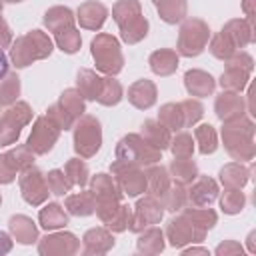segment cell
Wrapping results in <instances>:
<instances>
[{
    "instance_id": "6da1fadb",
    "label": "cell",
    "mask_w": 256,
    "mask_h": 256,
    "mask_svg": "<svg viewBox=\"0 0 256 256\" xmlns=\"http://www.w3.org/2000/svg\"><path fill=\"white\" fill-rule=\"evenodd\" d=\"M114 20L118 22L122 30V40L128 44H136L146 36L148 30V20L140 12V2L138 0H120L114 10H112Z\"/></svg>"
},
{
    "instance_id": "7a4b0ae2",
    "label": "cell",
    "mask_w": 256,
    "mask_h": 256,
    "mask_svg": "<svg viewBox=\"0 0 256 256\" xmlns=\"http://www.w3.org/2000/svg\"><path fill=\"white\" fill-rule=\"evenodd\" d=\"M52 52V40L42 30H32L20 36L12 46V62L16 68H24L34 60L46 58Z\"/></svg>"
},
{
    "instance_id": "3957f363",
    "label": "cell",
    "mask_w": 256,
    "mask_h": 256,
    "mask_svg": "<svg viewBox=\"0 0 256 256\" xmlns=\"http://www.w3.org/2000/svg\"><path fill=\"white\" fill-rule=\"evenodd\" d=\"M222 138L226 144V150L236 158V160H248L252 158V122L240 118L228 120L224 130H222Z\"/></svg>"
},
{
    "instance_id": "277c9868",
    "label": "cell",
    "mask_w": 256,
    "mask_h": 256,
    "mask_svg": "<svg viewBox=\"0 0 256 256\" xmlns=\"http://www.w3.org/2000/svg\"><path fill=\"white\" fill-rule=\"evenodd\" d=\"M116 160L136 164V166H148L160 160V150L150 146L142 136L138 134H128L124 136L118 146H116Z\"/></svg>"
},
{
    "instance_id": "5b68a950",
    "label": "cell",
    "mask_w": 256,
    "mask_h": 256,
    "mask_svg": "<svg viewBox=\"0 0 256 256\" xmlns=\"http://www.w3.org/2000/svg\"><path fill=\"white\" fill-rule=\"evenodd\" d=\"M92 56H94L96 68L106 74H118L122 70L124 58H122L118 40L110 34H98L92 40Z\"/></svg>"
},
{
    "instance_id": "8992f818",
    "label": "cell",
    "mask_w": 256,
    "mask_h": 256,
    "mask_svg": "<svg viewBox=\"0 0 256 256\" xmlns=\"http://www.w3.org/2000/svg\"><path fill=\"white\" fill-rule=\"evenodd\" d=\"M82 114H84V98H82V94L78 90L62 92L60 100L48 110V118L60 130H68Z\"/></svg>"
},
{
    "instance_id": "52a82bcc",
    "label": "cell",
    "mask_w": 256,
    "mask_h": 256,
    "mask_svg": "<svg viewBox=\"0 0 256 256\" xmlns=\"http://www.w3.org/2000/svg\"><path fill=\"white\" fill-rule=\"evenodd\" d=\"M102 142L100 122L94 116H80L74 126V150L82 158H90L98 152Z\"/></svg>"
},
{
    "instance_id": "ba28073f",
    "label": "cell",
    "mask_w": 256,
    "mask_h": 256,
    "mask_svg": "<svg viewBox=\"0 0 256 256\" xmlns=\"http://www.w3.org/2000/svg\"><path fill=\"white\" fill-rule=\"evenodd\" d=\"M210 30L202 20H186L180 28V40H178V52L182 56H196L204 50L208 42Z\"/></svg>"
},
{
    "instance_id": "9c48e42d",
    "label": "cell",
    "mask_w": 256,
    "mask_h": 256,
    "mask_svg": "<svg viewBox=\"0 0 256 256\" xmlns=\"http://www.w3.org/2000/svg\"><path fill=\"white\" fill-rule=\"evenodd\" d=\"M30 118H32V110L26 102H18L10 110H6V114L0 120V146L12 144L20 136L22 126L30 122Z\"/></svg>"
},
{
    "instance_id": "30bf717a",
    "label": "cell",
    "mask_w": 256,
    "mask_h": 256,
    "mask_svg": "<svg viewBox=\"0 0 256 256\" xmlns=\"http://www.w3.org/2000/svg\"><path fill=\"white\" fill-rule=\"evenodd\" d=\"M58 134H60V128L48 116H40L34 122L32 134L26 146L30 148L32 154H46L48 150H52L54 142L58 140Z\"/></svg>"
},
{
    "instance_id": "8fae6325",
    "label": "cell",
    "mask_w": 256,
    "mask_h": 256,
    "mask_svg": "<svg viewBox=\"0 0 256 256\" xmlns=\"http://www.w3.org/2000/svg\"><path fill=\"white\" fill-rule=\"evenodd\" d=\"M20 190H22V196L28 204H40L44 202V198L48 196V182L44 178V174L32 166L24 168L22 176H20Z\"/></svg>"
},
{
    "instance_id": "7c38bea8",
    "label": "cell",
    "mask_w": 256,
    "mask_h": 256,
    "mask_svg": "<svg viewBox=\"0 0 256 256\" xmlns=\"http://www.w3.org/2000/svg\"><path fill=\"white\" fill-rule=\"evenodd\" d=\"M162 204L154 198V196H148V198H142L140 202H138V206H136V216H134V220H132V230H142V228H146V226H150V224H156V222H160V218H162Z\"/></svg>"
},
{
    "instance_id": "4fadbf2b",
    "label": "cell",
    "mask_w": 256,
    "mask_h": 256,
    "mask_svg": "<svg viewBox=\"0 0 256 256\" xmlns=\"http://www.w3.org/2000/svg\"><path fill=\"white\" fill-rule=\"evenodd\" d=\"M202 230H198L192 222H188V218L186 216H182V218H174L172 222H170V226H168V236H170V242L174 244V246H180V244H184V242H190V240H194V238H202Z\"/></svg>"
},
{
    "instance_id": "5bb4252c",
    "label": "cell",
    "mask_w": 256,
    "mask_h": 256,
    "mask_svg": "<svg viewBox=\"0 0 256 256\" xmlns=\"http://www.w3.org/2000/svg\"><path fill=\"white\" fill-rule=\"evenodd\" d=\"M106 16H108V10L100 2H86V4H82L78 8V22H80V26L90 28V30H98L104 24Z\"/></svg>"
},
{
    "instance_id": "9a60e30c",
    "label": "cell",
    "mask_w": 256,
    "mask_h": 256,
    "mask_svg": "<svg viewBox=\"0 0 256 256\" xmlns=\"http://www.w3.org/2000/svg\"><path fill=\"white\" fill-rule=\"evenodd\" d=\"M128 100L136 108L146 110L156 102V86L150 80H138L128 88Z\"/></svg>"
},
{
    "instance_id": "2e32d148",
    "label": "cell",
    "mask_w": 256,
    "mask_h": 256,
    "mask_svg": "<svg viewBox=\"0 0 256 256\" xmlns=\"http://www.w3.org/2000/svg\"><path fill=\"white\" fill-rule=\"evenodd\" d=\"M92 196L98 202H118L120 200V188L114 184V180L106 174H98L92 178Z\"/></svg>"
},
{
    "instance_id": "e0dca14e",
    "label": "cell",
    "mask_w": 256,
    "mask_h": 256,
    "mask_svg": "<svg viewBox=\"0 0 256 256\" xmlns=\"http://www.w3.org/2000/svg\"><path fill=\"white\" fill-rule=\"evenodd\" d=\"M184 84L192 96H208L214 90V78L202 70H188L184 76Z\"/></svg>"
},
{
    "instance_id": "ac0fdd59",
    "label": "cell",
    "mask_w": 256,
    "mask_h": 256,
    "mask_svg": "<svg viewBox=\"0 0 256 256\" xmlns=\"http://www.w3.org/2000/svg\"><path fill=\"white\" fill-rule=\"evenodd\" d=\"M142 138L150 146H154L158 150H164L170 144V130L164 124H160L158 120H146L142 124Z\"/></svg>"
},
{
    "instance_id": "d6986e66",
    "label": "cell",
    "mask_w": 256,
    "mask_h": 256,
    "mask_svg": "<svg viewBox=\"0 0 256 256\" xmlns=\"http://www.w3.org/2000/svg\"><path fill=\"white\" fill-rule=\"evenodd\" d=\"M216 114L220 120H234L242 116V98L234 92H224L216 100Z\"/></svg>"
},
{
    "instance_id": "ffe728a7",
    "label": "cell",
    "mask_w": 256,
    "mask_h": 256,
    "mask_svg": "<svg viewBox=\"0 0 256 256\" xmlns=\"http://www.w3.org/2000/svg\"><path fill=\"white\" fill-rule=\"evenodd\" d=\"M216 192H218L216 182L210 180V178H206V176H200L198 182L190 188L188 198H190L192 204H196V206H204V204H210V202L216 198Z\"/></svg>"
},
{
    "instance_id": "44dd1931",
    "label": "cell",
    "mask_w": 256,
    "mask_h": 256,
    "mask_svg": "<svg viewBox=\"0 0 256 256\" xmlns=\"http://www.w3.org/2000/svg\"><path fill=\"white\" fill-rule=\"evenodd\" d=\"M44 24L56 34L64 28H72L74 26V16H72V10L70 8H64V6H54L50 8L46 14H44Z\"/></svg>"
},
{
    "instance_id": "7402d4cb",
    "label": "cell",
    "mask_w": 256,
    "mask_h": 256,
    "mask_svg": "<svg viewBox=\"0 0 256 256\" xmlns=\"http://www.w3.org/2000/svg\"><path fill=\"white\" fill-rule=\"evenodd\" d=\"M150 68L152 72L160 76H168L178 68V56L172 50H156L150 56Z\"/></svg>"
},
{
    "instance_id": "603a6c76",
    "label": "cell",
    "mask_w": 256,
    "mask_h": 256,
    "mask_svg": "<svg viewBox=\"0 0 256 256\" xmlns=\"http://www.w3.org/2000/svg\"><path fill=\"white\" fill-rule=\"evenodd\" d=\"M222 34L230 40V44L234 48H242L246 46L252 36H250V26L244 22V20H230L224 28H222Z\"/></svg>"
},
{
    "instance_id": "cb8c5ba5",
    "label": "cell",
    "mask_w": 256,
    "mask_h": 256,
    "mask_svg": "<svg viewBox=\"0 0 256 256\" xmlns=\"http://www.w3.org/2000/svg\"><path fill=\"white\" fill-rule=\"evenodd\" d=\"M160 16L168 24H176L186 16V2L184 0H154Z\"/></svg>"
},
{
    "instance_id": "d4e9b609",
    "label": "cell",
    "mask_w": 256,
    "mask_h": 256,
    "mask_svg": "<svg viewBox=\"0 0 256 256\" xmlns=\"http://www.w3.org/2000/svg\"><path fill=\"white\" fill-rule=\"evenodd\" d=\"M102 88V78L96 76L92 70H80L78 72V92L88 98V100H96Z\"/></svg>"
},
{
    "instance_id": "484cf974",
    "label": "cell",
    "mask_w": 256,
    "mask_h": 256,
    "mask_svg": "<svg viewBox=\"0 0 256 256\" xmlns=\"http://www.w3.org/2000/svg\"><path fill=\"white\" fill-rule=\"evenodd\" d=\"M66 208L70 210V214H76V216H88V214L94 212L96 202H94L92 192H80V194H72V196H68V200H66Z\"/></svg>"
},
{
    "instance_id": "4316f807",
    "label": "cell",
    "mask_w": 256,
    "mask_h": 256,
    "mask_svg": "<svg viewBox=\"0 0 256 256\" xmlns=\"http://www.w3.org/2000/svg\"><path fill=\"white\" fill-rule=\"evenodd\" d=\"M10 230L14 232L16 240L22 244H30L36 240V226L26 216H14L10 218Z\"/></svg>"
},
{
    "instance_id": "83f0119b",
    "label": "cell",
    "mask_w": 256,
    "mask_h": 256,
    "mask_svg": "<svg viewBox=\"0 0 256 256\" xmlns=\"http://www.w3.org/2000/svg\"><path fill=\"white\" fill-rule=\"evenodd\" d=\"M146 188L152 196H162L168 188H170V180L168 174L162 166H154L146 172Z\"/></svg>"
},
{
    "instance_id": "f1b7e54d",
    "label": "cell",
    "mask_w": 256,
    "mask_h": 256,
    "mask_svg": "<svg viewBox=\"0 0 256 256\" xmlns=\"http://www.w3.org/2000/svg\"><path fill=\"white\" fill-rule=\"evenodd\" d=\"M158 122L164 124L168 130L186 128V126H184V112H182V106H180V104H164V106L160 108Z\"/></svg>"
},
{
    "instance_id": "f546056e",
    "label": "cell",
    "mask_w": 256,
    "mask_h": 256,
    "mask_svg": "<svg viewBox=\"0 0 256 256\" xmlns=\"http://www.w3.org/2000/svg\"><path fill=\"white\" fill-rule=\"evenodd\" d=\"M170 170H172V176H174V180L178 184H188L198 176L196 164L190 160V156L188 158H176L170 164Z\"/></svg>"
},
{
    "instance_id": "4dcf8cb0",
    "label": "cell",
    "mask_w": 256,
    "mask_h": 256,
    "mask_svg": "<svg viewBox=\"0 0 256 256\" xmlns=\"http://www.w3.org/2000/svg\"><path fill=\"white\" fill-rule=\"evenodd\" d=\"M40 222H42V226L46 230H52V228L66 226L68 224V216L64 214V208L60 204H48L40 212Z\"/></svg>"
},
{
    "instance_id": "1f68e13d",
    "label": "cell",
    "mask_w": 256,
    "mask_h": 256,
    "mask_svg": "<svg viewBox=\"0 0 256 256\" xmlns=\"http://www.w3.org/2000/svg\"><path fill=\"white\" fill-rule=\"evenodd\" d=\"M246 80H248V70H244V68H240V66L230 62L228 70L220 78V84H222V88H228V90H242Z\"/></svg>"
},
{
    "instance_id": "d6a6232c",
    "label": "cell",
    "mask_w": 256,
    "mask_h": 256,
    "mask_svg": "<svg viewBox=\"0 0 256 256\" xmlns=\"http://www.w3.org/2000/svg\"><path fill=\"white\" fill-rule=\"evenodd\" d=\"M122 98V86L118 80L114 78H102V88H100V94H98V102L104 104V106H112V104H118Z\"/></svg>"
},
{
    "instance_id": "836d02e7",
    "label": "cell",
    "mask_w": 256,
    "mask_h": 256,
    "mask_svg": "<svg viewBox=\"0 0 256 256\" xmlns=\"http://www.w3.org/2000/svg\"><path fill=\"white\" fill-rule=\"evenodd\" d=\"M220 178L228 188L240 190L248 180V170H244L240 164H228L226 168L220 170Z\"/></svg>"
},
{
    "instance_id": "e575fe53",
    "label": "cell",
    "mask_w": 256,
    "mask_h": 256,
    "mask_svg": "<svg viewBox=\"0 0 256 256\" xmlns=\"http://www.w3.org/2000/svg\"><path fill=\"white\" fill-rule=\"evenodd\" d=\"M20 94V78L16 74H6L0 80V104H12Z\"/></svg>"
},
{
    "instance_id": "d590c367",
    "label": "cell",
    "mask_w": 256,
    "mask_h": 256,
    "mask_svg": "<svg viewBox=\"0 0 256 256\" xmlns=\"http://www.w3.org/2000/svg\"><path fill=\"white\" fill-rule=\"evenodd\" d=\"M194 136H196V142L200 144V152L202 154H212L216 150V132L210 124H202L194 130Z\"/></svg>"
},
{
    "instance_id": "8d00e7d4",
    "label": "cell",
    "mask_w": 256,
    "mask_h": 256,
    "mask_svg": "<svg viewBox=\"0 0 256 256\" xmlns=\"http://www.w3.org/2000/svg\"><path fill=\"white\" fill-rule=\"evenodd\" d=\"M56 42H58L62 52L74 54L80 48V34H78V30L74 26L72 28H64V30L56 32Z\"/></svg>"
},
{
    "instance_id": "74e56055",
    "label": "cell",
    "mask_w": 256,
    "mask_h": 256,
    "mask_svg": "<svg viewBox=\"0 0 256 256\" xmlns=\"http://www.w3.org/2000/svg\"><path fill=\"white\" fill-rule=\"evenodd\" d=\"M64 174L68 176V180H70L72 184L84 186V184L88 182V166H86L82 160H78V158H72V160L66 164Z\"/></svg>"
},
{
    "instance_id": "f35d334b",
    "label": "cell",
    "mask_w": 256,
    "mask_h": 256,
    "mask_svg": "<svg viewBox=\"0 0 256 256\" xmlns=\"http://www.w3.org/2000/svg\"><path fill=\"white\" fill-rule=\"evenodd\" d=\"M46 182H48V190H50L52 194H56V196H64V194L70 190V186H72V182L68 180V176H66L62 170H52V172H48Z\"/></svg>"
},
{
    "instance_id": "ab89813d",
    "label": "cell",
    "mask_w": 256,
    "mask_h": 256,
    "mask_svg": "<svg viewBox=\"0 0 256 256\" xmlns=\"http://www.w3.org/2000/svg\"><path fill=\"white\" fill-rule=\"evenodd\" d=\"M220 204H222V210H224V212L236 214V212H240L242 206H244V194H242L240 190H236V188H228V190L224 192Z\"/></svg>"
},
{
    "instance_id": "60d3db41",
    "label": "cell",
    "mask_w": 256,
    "mask_h": 256,
    "mask_svg": "<svg viewBox=\"0 0 256 256\" xmlns=\"http://www.w3.org/2000/svg\"><path fill=\"white\" fill-rule=\"evenodd\" d=\"M8 162L12 164L14 170H24L34 162V154H30V148H14L10 152H6Z\"/></svg>"
},
{
    "instance_id": "b9f144b4",
    "label": "cell",
    "mask_w": 256,
    "mask_h": 256,
    "mask_svg": "<svg viewBox=\"0 0 256 256\" xmlns=\"http://www.w3.org/2000/svg\"><path fill=\"white\" fill-rule=\"evenodd\" d=\"M188 220H192V224L198 228V230H206V228H212L214 222H216V214L212 210H206V208H200V210H188L186 212Z\"/></svg>"
},
{
    "instance_id": "7bdbcfd3",
    "label": "cell",
    "mask_w": 256,
    "mask_h": 256,
    "mask_svg": "<svg viewBox=\"0 0 256 256\" xmlns=\"http://www.w3.org/2000/svg\"><path fill=\"white\" fill-rule=\"evenodd\" d=\"M210 50H212V54H214L216 58H220V60H228V58H232V56L236 54V48L230 44V40H228L222 32L212 40Z\"/></svg>"
},
{
    "instance_id": "ee69618b",
    "label": "cell",
    "mask_w": 256,
    "mask_h": 256,
    "mask_svg": "<svg viewBox=\"0 0 256 256\" xmlns=\"http://www.w3.org/2000/svg\"><path fill=\"white\" fill-rule=\"evenodd\" d=\"M162 196H164V206H166L168 210H174V212L180 210V208L186 204V198H188L186 192H184L180 186H176V188H168Z\"/></svg>"
},
{
    "instance_id": "f6af8a7d",
    "label": "cell",
    "mask_w": 256,
    "mask_h": 256,
    "mask_svg": "<svg viewBox=\"0 0 256 256\" xmlns=\"http://www.w3.org/2000/svg\"><path fill=\"white\" fill-rule=\"evenodd\" d=\"M180 106H182V112H184V126H190V124L200 120L204 108L198 100H184V102H180Z\"/></svg>"
},
{
    "instance_id": "bcb514c9",
    "label": "cell",
    "mask_w": 256,
    "mask_h": 256,
    "mask_svg": "<svg viewBox=\"0 0 256 256\" xmlns=\"http://www.w3.org/2000/svg\"><path fill=\"white\" fill-rule=\"evenodd\" d=\"M194 150V144H192V136L188 134H178L172 142V152L176 158H188Z\"/></svg>"
},
{
    "instance_id": "7dc6e473",
    "label": "cell",
    "mask_w": 256,
    "mask_h": 256,
    "mask_svg": "<svg viewBox=\"0 0 256 256\" xmlns=\"http://www.w3.org/2000/svg\"><path fill=\"white\" fill-rule=\"evenodd\" d=\"M14 176H16V170H14L12 164L8 162L6 154H2V156H0V182H2V184H8V182L14 180Z\"/></svg>"
},
{
    "instance_id": "c3c4849f",
    "label": "cell",
    "mask_w": 256,
    "mask_h": 256,
    "mask_svg": "<svg viewBox=\"0 0 256 256\" xmlns=\"http://www.w3.org/2000/svg\"><path fill=\"white\" fill-rule=\"evenodd\" d=\"M10 40H12V34H10V28L6 26V22L0 18V48H4V46H8L10 44Z\"/></svg>"
},
{
    "instance_id": "681fc988",
    "label": "cell",
    "mask_w": 256,
    "mask_h": 256,
    "mask_svg": "<svg viewBox=\"0 0 256 256\" xmlns=\"http://www.w3.org/2000/svg\"><path fill=\"white\" fill-rule=\"evenodd\" d=\"M6 74H8V58H6V54H4L2 48H0V80H2Z\"/></svg>"
},
{
    "instance_id": "f907efd6",
    "label": "cell",
    "mask_w": 256,
    "mask_h": 256,
    "mask_svg": "<svg viewBox=\"0 0 256 256\" xmlns=\"http://www.w3.org/2000/svg\"><path fill=\"white\" fill-rule=\"evenodd\" d=\"M6 2H20V0H6Z\"/></svg>"
},
{
    "instance_id": "816d5d0a",
    "label": "cell",
    "mask_w": 256,
    "mask_h": 256,
    "mask_svg": "<svg viewBox=\"0 0 256 256\" xmlns=\"http://www.w3.org/2000/svg\"><path fill=\"white\" fill-rule=\"evenodd\" d=\"M0 12H2V2H0Z\"/></svg>"
}]
</instances>
